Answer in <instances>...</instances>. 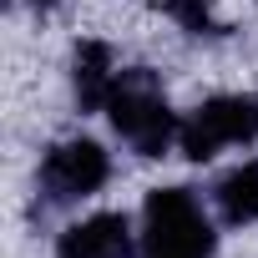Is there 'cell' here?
<instances>
[{
  "label": "cell",
  "mask_w": 258,
  "mask_h": 258,
  "mask_svg": "<svg viewBox=\"0 0 258 258\" xmlns=\"http://www.w3.org/2000/svg\"><path fill=\"white\" fill-rule=\"evenodd\" d=\"M106 177H111L106 147L91 137H66V142L46 147V157L36 167V198H41V208H71V203H86L91 192H101Z\"/></svg>",
  "instance_id": "277c9868"
},
{
  "label": "cell",
  "mask_w": 258,
  "mask_h": 258,
  "mask_svg": "<svg viewBox=\"0 0 258 258\" xmlns=\"http://www.w3.org/2000/svg\"><path fill=\"white\" fill-rule=\"evenodd\" d=\"M137 233L126 213H91L56 238V258H132Z\"/></svg>",
  "instance_id": "5b68a950"
},
{
  "label": "cell",
  "mask_w": 258,
  "mask_h": 258,
  "mask_svg": "<svg viewBox=\"0 0 258 258\" xmlns=\"http://www.w3.org/2000/svg\"><path fill=\"white\" fill-rule=\"evenodd\" d=\"M258 142V91H233V96H208L192 106L177 126V152L187 162H208L223 147Z\"/></svg>",
  "instance_id": "3957f363"
},
{
  "label": "cell",
  "mask_w": 258,
  "mask_h": 258,
  "mask_svg": "<svg viewBox=\"0 0 258 258\" xmlns=\"http://www.w3.org/2000/svg\"><path fill=\"white\" fill-rule=\"evenodd\" d=\"M26 6H36V11H51V6H61V0H26Z\"/></svg>",
  "instance_id": "9c48e42d"
},
{
  "label": "cell",
  "mask_w": 258,
  "mask_h": 258,
  "mask_svg": "<svg viewBox=\"0 0 258 258\" xmlns=\"http://www.w3.org/2000/svg\"><path fill=\"white\" fill-rule=\"evenodd\" d=\"M111 81H116V56L106 41H76L71 51V96L81 111H106V96H111Z\"/></svg>",
  "instance_id": "8992f818"
},
{
  "label": "cell",
  "mask_w": 258,
  "mask_h": 258,
  "mask_svg": "<svg viewBox=\"0 0 258 258\" xmlns=\"http://www.w3.org/2000/svg\"><path fill=\"white\" fill-rule=\"evenodd\" d=\"M106 121L111 132L132 147L137 157H162L172 152L177 142V111L167 106V91H162V76L152 66H121L116 81H111V96H106Z\"/></svg>",
  "instance_id": "6da1fadb"
},
{
  "label": "cell",
  "mask_w": 258,
  "mask_h": 258,
  "mask_svg": "<svg viewBox=\"0 0 258 258\" xmlns=\"http://www.w3.org/2000/svg\"><path fill=\"white\" fill-rule=\"evenodd\" d=\"M137 253L142 258H213L218 253V228L192 187H152L147 192Z\"/></svg>",
  "instance_id": "7a4b0ae2"
},
{
  "label": "cell",
  "mask_w": 258,
  "mask_h": 258,
  "mask_svg": "<svg viewBox=\"0 0 258 258\" xmlns=\"http://www.w3.org/2000/svg\"><path fill=\"white\" fill-rule=\"evenodd\" d=\"M162 11H167L187 36H208V41L228 36V26L213 16V0H162Z\"/></svg>",
  "instance_id": "ba28073f"
},
{
  "label": "cell",
  "mask_w": 258,
  "mask_h": 258,
  "mask_svg": "<svg viewBox=\"0 0 258 258\" xmlns=\"http://www.w3.org/2000/svg\"><path fill=\"white\" fill-rule=\"evenodd\" d=\"M213 208H218V218H223L228 228H248V223H258V157H248V162H238L233 172L218 177V187H213Z\"/></svg>",
  "instance_id": "52a82bcc"
}]
</instances>
